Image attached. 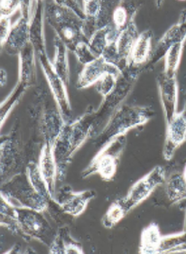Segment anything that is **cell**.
Instances as JSON below:
<instances>
[{"instance_id": "obj_1", "label": "cell", "mask_w": 186, "mask_h": 254, "mask_svg": "<svg viewBox=\"0 0 186 254\" xmlns=\"http://www.w3.org/2000/svg\"><path fill=\"white\" fill-rule=\"evenodd\" d=\"M99 124L100 121L96 111L87 112L75 121L65 123L53 146L59 181L64 180L73 155L92 136Z\"/></svg>"}, {"instance_id": "obj_2", "label": "cell", "mask_w": 186, "mask_h": 254, "mask_svg": "<svg viewBox=\"0 0 186 254\" xmlns=\"http://www.w3.org/2000/svg\"><path fill=\"white\" fill-rule=\"evenodd\" d=\"M155 112L148 106L122 104L108 119L105 127L93 137V144L102 148L118 137L125 136L132 128L145 125Z\"/></svg>"}, {"instance_id": "obj_3", "label": "cell", "mask_w": 186, "mask_h": 254, "mask_svg": "<svg viewBox=\"0 0 186 254\" xmlns=\"http://www.w3.org/2000/svg\"><path fill=\"white\" fill-rule=\"evenodd\" d=\"M45 5L46 19L69 50L73 51L76 46L84 41L82 35L83 19L64 5L62 1H53Z\"/></svg>"}, {"instance_id": "obj_4", "label": "cell", "mask_w": 186, "mask_h": 254, "mask_svg": "<svg viewBox=\"0 0 186 254\" xmlns=\"http://www.w3.org/2000/svg\"><path fill=\"white\" fill-rule=\"evenodd\" d=\"M1 196L15 207L34 209L40 212L46 211L50 203L35 190L25 171L1 184Z\"/></svg>"}, {"instance_id": "obj_5", "label": "cell", "mask_w": 186, "mask_h": 254, "mask_svg": "<svg viewBox=\"0 0 186 254\" xmlns=\"http://www.w3.org/2000/svg\"><path fill=\"white\" fill-rule=\"evenodd\" d=\"M126 135L118 137L113 141L99 149L88 167L82 171L81 178H87L91 175L99 174L106 181L112 180L117 173L121 156L126 147Z\"/></svg>"}, {"instance_id": "obj_6", "label": "cell", "mask_w": 186, "mask_h": 254, "mask_svg": "<svg viewBox=\"0 0 186 254\" xmlns=\"http://www.w3.org/2000/svg\"><path fill=\"white\" fill-rule=\"evenodd\" d=\"M16 213L19 230L18 235L25 240H36L49 247L57 232L51 226L44 212L16 207Z\"/></svg>"}, {"instance_id": "obj_7", "label": "cell", "mask_w": 186, "mask_h": 254, "mask_svg": "<svg viewBox=\"0 0 186 254\" xmlns=\"http://www.w3.org/2000/svg\"><path fill=\"white\" fill-rule=\"evenodd\" d=\"M143 69L145 68L128 65L124 71H122L121 75L118 77L114 90L111 94L103 99L101 106L96 111L100 122L105 118L109 119L111 117V114L122 105V102L129 95Z\"/></svg>"}, {"instance_id": "obj_8", "label": "cell", "mask_w": 186, "mask_h": 254, "mask_svg": "<svg viewBox=\"0 0 186 254\" xmlns=\"http://www.w3.org/2000/svg\"><path fill=\"white\" fill-rule=\"evenodd\" d=\"M40 63V66L46 76V81L50 87L51 92L61 114L66 123L70 122L72 117V109L70 105V98L67 92V85L53 66V63L47 56L46 52L36 55Z\"/></svg>"}, {"instance_id": "obj_9", "label": "cell", "mask_w": 186, "mask_h": 254, "mask_svg": "<svg viewBox=\"0 0 186 254\" xmlns=\"http://www.w3.org/2000/svg\"><path fill=\"white\" fill-rule=\"evenodd\" d=\"M166 169L162 166H156L149 173L134 184L126 196L121 198L126 211L129 213L139 203L145 201L157 187L166 183Z\"/></svg>"}, {"instance_id": "obj_10", "label": "cell", "mask_w": 186, "mask_h": 254, "mask_svg": "<svg viewBox=\"0 0 186 254\" xmlns=\"http://www.w3.org/2000/svg\"><path fill=\"white\" fill-rule=\"evenodd\" d=\"M32 1H22L20 17L12 25L10 34L3 47L10 56L19 55L30 43V22L34 10Z\"/></svg>"}, {"instance_id": "obj_11", "label": "cell", "mask_w": 186, "mask_h": 254, "mask_svg": "<svg viewBox=\"0 0 186 254\" xmlns=\"http://www.w3.org/2000/svg\"><path fill=\"white\" fill-rule=\"evenodd\" d=\"M1 184L5 183L18 174L25 172L24 155L20 142L15 136L9 135L1 139Z\"/></svg>"}, {"instance_id": "obj_12", "label": "cell", "mask_w": 186, "mask_h": 254, "mask_svg": "<svg viewBox=\"0 0 186 254\" xmlns=\"http://www.w3.org/2000/svg\"><path fill=\"white\" fill-rule=\"evenodd\" d=\"M95 196V191L91 189L74 192L70 188L64 187L56 191L55 202L63 213L71 216H79L85 211L88 203Z\"/></svg>"}, {"instance_id": "obj_13", "label": "cell", "mask_w": 186, "mask_h": 254, "mask_svg": "<svg viewBox=\"0 0 186 254\" xmlns=\"http://www.w3.org/2000/svg\"><path fill=\"white\" fill-rule=\"evenodd\" d=\"M186 9L182 11L179 21L166 31L155 48L152 51L151 57L146 67H150L166 57V53L176 44L186 42Z\"/></svg>"}, {"instance_id": "obj_14", "label": "cell", "mask_w": 186, "mask_h": 254, "mask_svg": "<svg viewBox=\"0 0 186 254\" xmlns=\"http://www.w3.org/2000/svg\"><path fill=\"white\" fill-rule=\"evenodd\" d=\"M163 112L166 125L171 122L177 113L178 106V83L176 77H167L164 71L157 76Z\"/></svg>"}, {"instance_id": "obj_15", "label": "cell", "mask_w": 186, "mask_h": 254, "mask_svg": "<svg viewBox=\"0 0 186 254\" xmlns=\"http://www.w3.org/2000/svg\"><path fill=\"white\" fill-rule=\"evenodd\" d=\"M186 141V118L183 112H177L167 124L166 140L163 156L166 160H171L177 148Z\"/></svg>"}, {"instance_id": "obj_16", "label": "cell", "mask_w": 186, "mask_h": 254, "mask_svg": "<svg viewBox=\"0 0 186 254\" xmlns=\"http://www.w3.org/2000/svg\"><path fill=\"white\" fill-rule=\"evenodd\" d=\"M121 72L122 71L120 69L108 64L101 56L97 58L95 61L84 65L78 77L76 87L79 90L86 89L95 83H98L102 79V77L107 73L120 75Z\"/></svg>"}, {"instance_id": "obj_17", "label": "cell", "mask_w": 186, "mask_h": 254, "mask_svg": "<svg viewBox=\"0 0 186 254\" xmlns=\"http://www.w3.org/2000/svg\"><path fill=\"white\" fill-rule=\"evenodd\" d=\"M39 168L50 190L51 196L55 201L56 193V183L58 180V168L54 155L53 146L44 143L39 157Z\"/></svg>"}, {"instance_id": "obj_18", "label": "cell", "mask_w": 186, "mask_h": 254, "mask_svg": "<svg viewBox=\"0 0 186 254\" xmlns=\"http://www.w3.org/2000/svg\"><path fill=\"white\" fill-rule=\"evenodd\" d=\"M65 123L58 109H47L43 112L40 127L45 143L54 146Z\"/></svg>"}, {"instance_id": "obj_19", "label": "cell", "mask_w": 186, "mask_h": 254, "mask_svg": "<svg viewBox=\"0 0 186 254\" xmlns=\"http://www.w3.org/2000/svg\"><path fill=\"white\" fill-rule=\"evenodd\" d=\"M135 18L136 15L131 16L127 25L121 31L116 42L119 55L121 56V61L125 69L129 65L131 53L136 44V39L139 36V33L136 28Z\"/></svg>"}, {"instance_id": "obj_20", "label": "cell", "mask_w": 186, "mask_h": 254, "mask_svg": "<svg viewBox=\"0 0 186 254\" xmlns=\"http://www.w3.org/2000/svg\"><path fill=\"white\" fill-rule=\"evenodd\" d=\"M35 55L36 53L35 48L30 43L25 46V48H24L18 55L19 71L17 82L27 88L32 86L35 81Z\"/></svg>"}, {"instance_id": "obj_21", "label": "cell", "mask_w": 186, "mask_h": 254, "mask_svg": "<svg viewBox=\"0 0 186 254\" xmlns=\"http://www.w3.org/2000/svg\"><path fill=\"white\" fill-rule=\"evenodd\" d=\"M44 2L39 1V5H35L30 22V44L35 48L36 55L46 52V38L44 31Z\"/></svg>"}, {"instance_id": "obj_22", "label": "cell", "mask_w": 186, "mask_h": 254, "mask_svg": "<svg viewBox=\"0 0 186 254\" xmlns=\"http://www.w3.org/2000/svg\"><path fill=\"white\" fill-rule=\"evenodd\" d=\"M152 39L153 32L147 29L139 34L136 44L131 53L129 65L146 67L152 55Z\"/></svg>"}, {"instance_id": "obj_23", "label": "cell", "mask_w": 186, "mask_h": 254, "mask_svg": "<svg viewBox=\"0 0 186 254\" xmlns=\"http://www.w3.org/2000/svg\"><path fill=\"white\" fill-rule=\"evenodd\" d=\"M54 45L56 48V55L53 63V66L56 69L57 73L65 82L68 86L70 83V66L68 59V47L66 46L63 41L59 36L56 35L54 38Z\"/></svg>"}, {"instance_id": "obj_24", "label": "cell", "mask_w": 186, "mask_h": 254, "mask_svg": "<svg viewBox=\"0 0 186 254\" xmlns=\"http://www.w3.org/2000/svg\"><path fill=\"white\" fill-rule=\"evenodd\" d=\"M117 34L118 31L113 24L96 31L95 34L91 36V39L88 42L91 51L94 53L97 57H101L109 44L115 41Z\"/></svg>"}, {"instance_id": "obj_25", "label": "cell", "mask_w": 186, "mask_h": 254, "mask_svg": "<svg viewBox=\"0 0 186 254\" xmlns=\"http://www.w3.org/2000/svg\"><path fill=\"white\" fill-rule=\"evenodd\" d=\"M162 237L158 225L155 223L149 224L141 234L139 254H157Z\"/></svg>"}, {"instance_id": "obj_26", "label": "cell", "mask_w": 186, "mask_h": 254, "mask_svg": "<svg viewBox=\"0 0 186 254\" xmlns=\"http://www.w3.org/2000/svg\"><path fill=\"white\" fill-rule=\"evenodd\" d=\"M25 173L27 175L32 186L43 197H45L49 202L54 201V199L51 196L48 185L42 175L38 163H35L34 161L28 163L25 168Z\"/></svg>"}, {"instance_id": "obj_27", "label": "cell", "mask_w": 186, "mask_h": 254, "mask_svg": "<svg viewBox=\"0 0 186 254\" xmlns=\"http://www.w3.org/2000/svg\"><path fill=\"white\" fill-rule=\"evenodd\" d=\"M166 195L172 203L186 199V180L183 174L175 173L166 181Z\"/></svg>"}, {"instance_id": "obj_28", "label": "cell", "mask_w": 186, "mask_h": 254, "mask_svg": "<svg viewBox=\"0 0 186 254\" xmlns=\"http://www.w3.org/2000/svg\"><path fill=\"white\" fill-rule=\"evenodd\" d=\"M186 253V232L162 237L157 254Z\"/></svg>"}, {"instance_id": "obj_29", "label": "cell", "mask_w": 186, "mask_h": 254, "mask_svg": "<svg viewBox=\"0 0 186 254\" xmlns=\"http://www.w3.org/2000/svg\"><path fill=\"white\" fill-rule=\"evenodd\" d=\"M0 221L2 227L7 229L12 234H19L16 207L2 196L0 200Z\"/></svg>"}, {"instance_id": "obj_30", "label": "cell", "mask_w": 186, "mask_h": 254, "mask_svg": "<svg viewBox=\"0 0 186 254\" xmlns=\"http://www.w3.org/2000/svg\"><path fill=\"white\" fill-rule=\"evenodd\" d=\"M186 42L176 44L166 53L164 73L167 77H176V73L181 63L182 55Z\"/></svg>"}, {"instance_id": "obj_31", "label": "cell", "mask_w": 186, "mask_h": 254, "mask_svg": "<svg viewBox=\"0 0 186 254\" xmlns=\"http://www.w3.org/2000/svg\"><path fill=\"white\" fill-rule=\"evenodd\" d=\"M127 214L128 212L125 208L121 199H119L114 203H111V206L102 217L101 222L105 228L112 229L119 224L122 219H124Z\"/></svg>"}, {"instance_id": "obj_32", "label": "cell", "mask_w": 186, "mask_h": 254, "mask_svg": "<svg viewBox=\"0 0 186 254\" xmlns=\"http://www.w3.org/2000/svg\"><path fill=\"white\" fill-rule=\"evenodd\" d=\"M27 89H28L27 87L17 82L10 94L5 98V101L2 102L1 103V126H3L4 122L10 114L12 110L20 101L21 97L24 95V93Z\"/></svg>"}, {"instance_id": "obj_33", "label": "cell", "mask_w": 186, "mask_h": 254, "mask_svg": "<svg viewBox=\"0 0 186 254\" xmlns=\"http://www.w3.org/2000/svg\"><path fill=\"white\" fill-rule=\"evenodd\" d=\"M136 9L134 5H129V8L124 5H118L113 10L112 24L117 30L122 31L126 27L132 15H136Z\"/></svg>"}, {"instance_id": "obj_34", "label": "cell", "mask_w": 186, "mask_h": 254, "mask_svg": "<svg viewBox=\"0 0 186 254\" xmlns=\"http://www.w3.org/2000/svg\"><path fill=\"white\" fill-rule=\"evenodd\" d=\"M58 232L60 233L61 236L62 238L64 254H84L81 244L71 237L69 229L67 227H62V228L59 229Z\"/></svg>"}, {"instance_id": "obj_35", "label": "cell", "mask_w": 186, "mask_h": 254, "mask_svg": "<svg viewBox=\"0 0 186 254\" xmlns=\"http://www.w3.org/2000/svg\"><path fill=\"white\" fill-rule=\"evenodd\" d=\"M72 52L74 53L78 62L83 65L89 64L92 62L95 61L97 58H99L94 55L93 52L91 51L87 41L80 42Z\"/></svg>"}, {"instance_id": "obj_36", "label": "cell", "mask_w": 186, "mask_h": 254, "mask_svg": "<svg viewBox=\"0 0 186 254\" xmlns=\"http://www.w3.org/2000/svg\"><path fill=\"white\" fill-rule=\"evenodd\" d=\"M120 75H116L113 73H107L106 75L102 77L101 81L97 83V91L103 99L109 94H111V92L114 90V88L116 86L118 77Z\"/></svg>"}, {"instance_id": "obj_37", "label": "cell", "mask_w": 186, "mask_h": 254, "mask_svg": "<svg viewBox=\"0 0 186 254\" xmlns=\"http://www.w3.org/2000/svg\"><path fill=\"white\" fill-rule=\"evenodd\" d=\"M0 17H10L15 12L20 10L22 1H1Z\"/></svg>"}, {"instance_id": "obj_38", "label": "cell", "mask_w": 186, "mask_h": 254, "mask_svg": "<svg viewBox=\"0 0 186 254\" xmlns=\"http://www.w3.org/2000/svg\"><path fill=\"white\" fill-rule=\"evenodd\" d=\"M83 5V12L86 17H96L99 15L102 5V1H97V0H87L82 1Z\"/></svg>"}, {"instance_id": "obj_39", "label": "cell", "mask_w": 186, "mask_h": 254, "mask_svg": "<svg viewBox=\"0 0 186 254\" xmlns=\"http://www.w3.org/2000/svg\"><path fill=\"white\" fill-rule=\"evenodd\" d=\"M0 18H1V21H0V40H1V46L3 47L10 34L12 25H11L10 17H0Z\"/></svg>"}, {"instance_id": "obj_40", "label": "cell", "mask_w": 186, "mask_h": 254, "mask_svg": "<svg viewBox=\"0 0 186 254\" xmlns=\"http://www.w3.org/2000/svg\"><path fill=\"white\" fill-rule=\"evenodd\" d=\"M49 248V254H64V247H63V242L60 233L57 232L55 239L51 244Z\"/></svg>"}, {"instance_id": "obj_41", "label": "cell", "mask_w": 186, "mask_h": 254, "mask_svg": "<svg viewBox=\"0 0 186 254\" xmlns=\"http://www.w3.org/2000/svg\"><path fill=\"white\" fill-rule=\"evenodd\" d=\"M6 71L2 68L1 69V80H0V83H1V86L3 87L6 83Z\"/></svg>"}, {"instance_id": "obj_42", "label": "cell", "mask_w": 186, "mask_h": 254, "mask_svg": "<svg viewBox=\"0 0 186 254\" xmlns=\"http://www.w3.org/2000/svg\"><path fill=\"white\" fill-rule=\"evenodd\" d=\"M182 112H183V114L185 115V117L186 118V97H185V107H184V109H183Z\"/></svg>"}, {"instance_id": "obj_43", "label": "cell", "mask_w": 186, "mask_h": 254, "mask_svg": "<svg viewBox=\"0 0 186 254\" xmlns=\"http://www.w3.org/2000/svg\"><path fill=\"white\" fill-rule=\"evenodd\" d=\"M183 231L186 232V216H185V223H184V227H183Z\"/></svg>"}, {"instance_id": "obj_44", "label": "cell", "mask_w": 186, "mask_h": 254, "mask_svg": "<svg viewBox=\"0 0 186 254\" xmlns=\"http://www.w3.org/2000/svg\"><path fill=\"white\" fill-rule=\"evenodd\" d=\"M183 176H184V178L186 180V168H185V170H184V172H183Z\"/></svg>"}]
</instances>
